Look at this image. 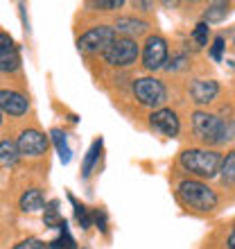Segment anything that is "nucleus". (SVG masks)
Here are the masks:
<instances>
[{"label":"nucleus","mask_w":235,"mask_h":249,"mask_svg":"<svg viewBox=\"0 0 235 249\" xmlns=\"http://www.w3.org/2000/svg\"><path fill=\"white\" fill-rule=\"evenodd\" d=\"M9 46H14V41L9 39V34L0 32V53H2V50H5V48H9Z\"/></svg>","instance_id":"bb28decb"},{"label":"nucleus","mask_w":235,"mask_h":249,"mask_svg":"<svg viewBox=\"0 0 235 249\" xmlns=\"http://www.w3.org/2000/svg\"><path fill=\"white\" fill-rule=\"evenodd\" d=\"M20 66V54L16 46H9L0 53V72H14Z\"/></svg>","instance_id":"2eb2a0df"},{"label":"nucleus","mask_w":235,"mask_h":249,"mask_svg":"<svg viewBox=\"0 0 235 249\" xmlns=\"http://www.w3.org/2000/svg\"><path fill=\"white\" fill-rule=\"evenodd\" d=\"M183 61H185V57H183V54H181V57H176V59H174V64H170V66H168V68H170V71H176V68H181V66H183Z\"/></svg>","instance_id":"c85d7f7f"},{"label":"nucleus","mask_w":235,"mask_h":249,"mask_svg":"<svg viewBox=\"0 0 235 249\" xmlns=\"http://www.w3.org/2000/svg\"><path fill=\"white\" fill-rule=\"evenodd\" d=\"M18 150H16V143L12 141H0V163L5 165H14L18 161Z\"/></svg>","instance_id":"6ab92c4d"},{"label":"nucleus","mask_w":235,"mask_h":249,"mask_svg":"<svg viewBox=\"0 0 235 249\" xmlns=\"http://www.w3.org/2000/svg\"><path fill=\"white\" fill-rule=\"evenodd\" d=\"M145 30H147V23H145V20H138V18H131V16H120V18L116 20V25H113V32L124 34L127 39L143 34Z\"/></svg>","instance_id":"f8f14e48"},{"label":"nucleus","mask_w":235,"mask_h":249,"mask_svg":"<svg viewBox=\"0 0 235 249\" xmlns=\"http://www.w3.org/2000/svg\"><path fill=\"white\" fill-rule=\"evenodd\" d=\"M219 93V84L215 79H197L195 84L190 86V95L197 105H210Z\"/></svg>","instance_id":"9b49d317"},{"label":"nucleus","mask_w":235,"mask_h":249,"mask_svg":"<svg viewBox=\"0 0 235 249\" xmlns=\"http://www.w3.org/2000/svg\"><path fill=\"white\" fill-rule=\"evenodd\" d=\"M95 222H98V227L102 231H106V215L102 213V211H98V213H95Z\"/></svg>","instance_id":"cd10ccee"},{"label":"nucleus","mask_w":235,"mask_h":249,"mask_svg":"<svg viewBox=\"0 0 235 249\" xmlns=\"http://www.w3.org/2000/svg\"><path fill=\"white\" fill-rule=\"evenodd\" d=\"M116 41V32L109 25H98L88 30L86 34H82L77 39V48L82 54H104V50Z\"/></svg>","instance_id":"20e7f679"},{"label":"nucleus","mask_w":235,"mask_h":249,"mask_svg":"<svg viewBox=\"0 0 235 249\" xmlns=\"http://www.w3.org/2000/svg\"><path fill=\"white\" fill-rule=\"evenodd\" d=\"M88 7H95V9H102V12H111V9H118V7H122L124 2L122 0H102V2H86Z\"/></svg>","instance_id":"b1692460"},{"label":"nucleus","mask_w":235,"mask_h":249,"mask_svg":"<svg viewBox=\"0 0 235 249\" xmlns=\"http://www.w3.org/2000/svg\"><path fill=\"white\" fill-rule=\"evenodd\" d=\"M165 59H168V43L163 36H150L145 41L143 48V64L147 71H158L163 68Z\"/></svg>","instance_id":"0eeeda50"},{"label":"nucleus","mask_w":235,"mask_h":249,"mask_svg":"<svg viewBox=\"0 0 235 249\" xmlns=\"http://www.w3.org/2000/svg\"><path fill=\"white\" fill-rule=\"evenodd\" d=\"M134 95L143 107H161L168 98L165 93V86L154 77H140L134 82Z\"/></svg>","instance_id":"423d86ee"},{"label":"nucleus","mask_w":235,"mask_h":249,"mask_svg":"<svg viewBox=\"0 0 235 249\" xmlns=\"http://www.w3.org/2000/svg\"><path fill=\"white\" fill-rule=\"evenodd\" d=\"M57 229L61 231V236H59L57 240H52L48 249H75V238H72L70 231H68V222H66V220H61Z\"/></svg>","instance_id":"dca6fc26"},{"label":"nucleus","mask_w":235,"mask_h":249,"mask_svg":"<svg viewBox=\"0 0 235 249\" xmlns=\"http://www.w3.org/2000/svg\"><path fill=\"white\" fill-rule=\"evenodd\" d=\"M0 124H2V113H0Z\"/></svg>","instance_id":"7c9ffc66"},{"label":"nucleus","mask_w":235,"mask_h":249,"mask_svg":"<svg viewBox=\"0 0 235 249\" xmlns=\"http://www.w3.org/2000/svg\"><path fill=\"white\" fill-rule=\"evenodd\" d=\"M222 179H224V184L233 188V181H235V154L233 152H229L226 161L222 163Z\"/></svg>","instance_id":"4be33fe9"},{"label":"nucleus","mask_w":235,"mask_h":249,"mask_svg":"<svg viewBox=\"0 0 235 249\" xmlns=\"http://www.w3.org/2000/svg\"><path fill=\"white\" fill-rule=\"evenodd\" d=\"M233 243H235V233H233V231H231V236H229V249H233V247H235Z\"/></svg>","instance_id":"c756f323"},{"label":"nucleus","mask_w":235,"mask_h":249,"mask_svg":"<svg viewBox=\"0 0 235 249\" xmlns=\"http://www.w3.org/2000/svg\"><path fill=\"white\" fill-rule=\"evenodd\" d=\"M30 109V102L23 93L18 91H0V113H9V116H23Z\"/></svg>","instance_id":"9d476101"},{"label":"nucleus","mask_w":235,"mask_h":249,"mask_svg":"<svg viewBox=\"0 0 235 249\" xmlns=\"http://www.w3.org/2000/svg\"><path fill=\"white\" fill-rule=\"evenodd\" d=\"M192 129H195V134L201 141H206V143H226V141H231V134H233V124L229 123V127H226V123L224 120H219L217 116H213V113L208 111H195L192 113Z\"/></svg>","instance_id":"f03ea898"},{"label":"nucleus","mask_w":235,"mask_h":249,"mask_svg":"<svg viewBox=\"0 0 235 249\" xmlns=\"http://www.w3.org/2000/svg\"><path fill=\"white\" fill-rule=\"evenodd\" d=\"M64 217L59 215V202L57 199H52L50 204H46V215H43V222H46V227H59V222H61Z\"/></svg>","instance_id":"412c9836"},{"label":"nucleus","mask_w":235,"mask_h":249,"mask_svg":"<svg viewBox=\"0 0 235 249\" xmlns=\"http://www.w3.org/2000/svg\"><path fill=\"white\" fill-rule=\"evenodd\" d=\"M68 199H70L72 206H75V217H77V222L82 224V229H88V227H91V213H88V209H86L84 204H79L72 195H68Z\"/></svg>","instance_id":"aec40b11"},{"label":"nucleus","mask_w":235,"mask_h":249,"mask_svg":"<svg viewBox=\"0 0 235 249\" xmlns=\"http://www.w3.org/2000/svg\"><path fill=\"white\" fill-rule=\"evenodd\" d=\"M50 138H52V143L54 147H57L59 152V159H61V163H70V159H72V150H70V145H68V138H66V134L61 129H50Z\"/></svg>","instance_id":"4468645a"},{"label":"nucleus","mask_w":235,"mask_h":249,"mask_svg":"<svg viewBox=\"0 0 235 249\" xmlns=\"http://www.w3.org/2000/svg\"><path fill=\"white\" fill-rule=\"evenodd\" d=\"M100 152H102V138H98V141L91 145V150L86 152L84 165H82V177H88V175H91L93 165L98 163V159H100Z\"/></svg>","instance_id":"f3484780"},{"label":"nucleus","mask_w":235,"mask_h":249,"mask_svg":"<svg viewBox=\"0 0 235 249\" xmlns=\"http://www.w3.org/2000/svg\"><path fill=\"white\" fill-rule=\"evenodd\" d=\"M208 34H210V27L206 25V23H199V25L195 27V32H192V39H195L197 48H203L206 43H208Z\"/></svg>","instance_id":"5701e85b"},{"label":"nucleus","mask_w":235,"mask_h":249,"mask_svg":"<svg viewBox=\"0 0 235 249\" xmlns=\"http://www.w3.org/2000/svg\"><path fill=\"white\" fill-rule=\"evenodd\" d=\"M179 199L183 202V206L199 211V213H210L217 209L215 190H210L206 184L195 181V179H185L179 184Z\"/></svg>","instance_id":"f257e3e1"},{"label":"nucleus","mask_w":235,"mask_h":249,"mask_svg":"<svg viewBox=\"0 0 235 249\" xmlns=\"http://www.w3.org/2000/svg\"><path fill=\"white\" fill-rule=\"evenodd\" d=\"M16 150L18 154H27V157H41L48 150V136L36 129L20 131L18 141H16Z\"/></svg>","instance_id":"6e6552de"},{"label":"nucleus","mask_w":235,"mask_h":249,"mask_svg":"<svg viewBox=\"0 0 235 249\" xmlns=\"http://www.w3.org/2000/svg\"><path fill=\"white\" fill-rule=\"evenodd\" d=\"M150 124H151V129L163 134V136H176L179 129H181L179 118H176V113L172 109H158V111H154L150 116Z\"/></svg>","instance_id":"1a4fd4ad"},{"label":"nucleus","mask_w":235,"mask_h":249,"mask_svg":"<svg viewBox=\"0 0 235 249\" xmlns=\"http://www.w3.org/2000/svg\"><path fill=\"white\" fill-rule=\"evenodd\" d=\"M14 249H48V245L41 243L39 238H27V240H23V243L14 245Z\"/></svg>","instance_id":"393cba45"},{"label":"nucleus","mask_w":235,"mask_h":249,"mask_svg":"<svg viewBox=\"0 0 235 249\" xmlns=\"http://www.w3.org/2000/svg\"><path fill=\"white\" fill-rule=\"evenodd\" d=\"M224 48H226V43H224L222 36H217L215 43H213V50H210V57L215 61H222V53H224Z\"/></svg>","instance_id":"a878e982"},{"label":"nucleus","mask_w":235,"mask_h":249,"mask_svg":"<svg viewBox=\"0 0 235 249\" xmlns=\"http://www.w3.org/2000/svg\"><path fill=\"white\" fill-rule=\"evenodd\" d=\"M138 54H140V48L136 41L127 36H120V39L116 36V41L104 50V59L111 66H131L138 59Z\"/></svg>","instance_id":"39448f33"},{"label":"nucleus","mask_w":235,"mask_h":249,"mask_svg":"<svg viewBox=\"0 0 235 249\" xmlns=\"http://www.w3.org/2000/svg\"><path fill=\"white\" fill-rule=\"evenodd\" d=\"M46 206V199H43V193L39 188H30L23 193L20 197V209L27 211V213H34V211H41Z\"/></svg>","instance_id":"ddd939ff"},{"label":"nucleus","mask_w":235,"mask_h":249,"mask_svg":"<svg viewBox=\"0 0 235 249\" xmlns=\"http://www.w3.org/2000/svg\"><path fill=\"white\" fill-rule=\"evenodd\" d=\"M231 14V5H226V2H215V5H210L208 9H206V25L208 23H219V20H224L226 16Z\"/></svg>","instance_id":"a211bd4d"},{"label":"nucleus","mask_w":235,"mask_h":249,"mask_svg":"<svg viewBox=\"0 0 235 249\" xmlns=\"http://www.w3.org/2000/svg\"><path fill=\"white\" fill-rule=\"evenodd\" d=\"M179 161H181V165L188 172H192L197 177H203V179L215 177L219 165H222V157L213 150H185V152H181Z\"/></svg>","instance_id":"7ed1b4c3"}]
</instances>
